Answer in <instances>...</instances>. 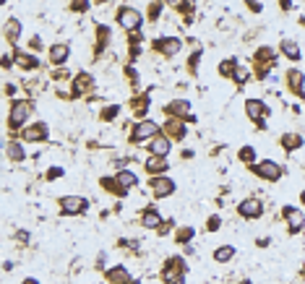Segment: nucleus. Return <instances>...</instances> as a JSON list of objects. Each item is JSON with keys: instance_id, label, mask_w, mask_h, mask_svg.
Listing matches in <instances>:
<instances>
[{"instance_id": "1", "label": "nucleus", "mask_w": 305, "mask_h": 284, "mask_svg": "<svg viewBox=\"0 0 305 284\" xmlns=\"http://www.w3.org/2000/svg\"><path fill=\"white\" fill-rule=\"evenodd\" d=\"M118 24L126 29V31L139 34V29H141V13H139L133 5H123V8L118 10Z\"/></svg>"}, {"instance_id": "2", "label": "nucleus", "mask_w": 305, "mask_h": 284, "mask_svg": "<svg viewBox=\"0 0 305 284\" xmlns=\"http://www.w3.org/2000/svg\"><path fill=\"white\" fill-rule=\"evenodd\" d=\"M31 110H34V107L29 105V102H24V99L13 102V105H10V118H8L10 128H18V126L26 128V120H29V115H31Z\"/></svg>"}, {"instance_id": "3", "label": "nucleus", "mask_w": 305, "mask_h": 284, "mask_svg": "<svg viewBox=\"0 0 305 284\" xmlns=\"http://www.w3.org/2000/svg\"><path fill=\"white\" fill-rule=\"evenodd\" d=\"M156 136H159V126H156L154 120H141V123H136V126H133V136H131V139L136 143H144V141L156 139Z\"/></svg>"}, {"instance_id": "4", "label": "nucleus", "mask_w": 305, "mask_h": 284, "mask_svg": "<svg viewBox=\"0 0 305 284\" xmlns=\"http://www.w3.org/2000/svg\"><path fill=\"white\" fill-rule=\"evenodd\" d=\"M251 169H253V175L256 177H264V180H279L282 177V167L277 164V162H271V159H261V162H256V164H251Z\"/></svg>"}, {"instance_id": "5", "label": "nucleus", "mask_w": 305, "mask_h": 284, "mask_svg": "<svg viewBox=\"0 0 305 284\" xmlns=\"http://www.w3.org/2000/svg\"><path fill=\"white\" fill-rule=\"evenodd\" d=\"M274 65H277V52L271 50V47H261V50L256 52V71H258L256 76L258 78H264L266 71H271Z\"/></svg>"}, {"instance_id": "6", "label": "nucleus", "mask_w": 305, "mask_h": 284, "mask_svg": "<svg viewBox=\"0 0 305 284\" xmlns=\"http://www.w3.org/2000/svg\"><path fill=\"white\" fill-rule=\"evenodd\" d=\"M183 274H185L183 258H169L167 266H164V282L167 284H183Z\"/></svg>"}, {"instance_id": "7", "label": "nucleus", "mask_w": 305, "mask_h": 284, "mask_svg": "<svg viewBox=\"0 0 305 284\" xmlns=\"http://www.w3.org/2000/svg\"><path fill=\"white\" fill-rule=\"evenodd\" d=\"M164 112L169 118H175V120H196L193 115H190V102L188 99H175V102H169V105L164 107Z\"/></svg>"}, {"instance_id": "8", "label": "nucleus", "mask_w": 305, "mask_h": 284, "mask_svg": "<svg viewBox=\"0 0 305 284\" xmlns=\"http://www.w3.org/2000/svg\"><path fill=\"white\" fill-rule=\"evenodd\" d=\"M86 206H89V201L84 196H65V198H60L63 214H71V217H73V214H84Z\"/></svg>"}, {"instance_id": "9", "label": "nucleus", "mask_w": 305, "mask_h": 284, "mask_svg": "<svg viewBox=\"0 0 305 284\" xmlns=\"http://www.w3.org/2000/svg\"><path fill=\"white\" fill-rule=\"evenodd\" d=\"M152 193H154L156 198H167V196H172V193H175V183H172V177H162V175L152 177Z\"/></svg>"}, {"instance_id": "10", "label": "nucleus", "mask_w": 305, "mask_h": 284, "mask_svg": "<svg viewBox=\"0 0 305 284\" xmlns=\"http://www.w3.org/2000/svg\"><path fill=\"white\" fill-rule=\"evenodd\" d=\"M180 47H183V42H180L177 37H162V39L154 42V50L167 55V58H175V55L180 52Z\"/></svg>"}, {"instance_id": "11", "label": "nucleus", "mask_w": 305, "mask_h": 284, "mask_svg": "<svg viewBox=\"0 0 305 284\" xmlns=\"http://www.w3.org/2000/svg\"><path fill=\"white\" fill-rule=\"evenodd\" d=\"M169 149H172V139H167L164 133H159L156 139L149 141V154H152V156H162V159H167Z\"/></svg>"}, {"instance_id": "12", "label": "nucleus", "mask_w": 305, "mask_h": 284, "mask_svg": "<svg viewBox=\"0 0 305 284\" xmlns=\"http://www.w3.org/2000/svg\"><path fill=\"white\" fill-rule=\"evenodd\" d=\"M245 112H248V118L256 120L258 126H264V118L269 115V107L264 105L261 99H248L245 102Z\"/></svg>"}, {"instance_id": "13", "label": "nucleus", "mask_w": 305, "mask_h": 284, "mask_svg": "<svg viewBox=\"0 0 305 284\" xmlns=\"http://www.w3.org/2000/svg\"><path fill=\"white\" fill-rule=\"evenodd\" d=\"M261 211H264V206H261V201H258V198H245L240 206H237V214H240L243 219H258V217H261Z\"/></svg>"}, {"instance_id": "14", "label": "nucleus", "mask_w": 305, "mask_h": 284, "mask_svg": "<svg viewBox=\"0 0 305 284\" xmlns=\"http://www.w3.org/2000/svg\"><path fill=\"white\" fill-rule=\"evenodd\" d=\"M164 136H167V139H175V141H183L185 136H188L185 123H183V120H175V118H167V123H164Z\"/></svg>"}, {"instance_id": "15", "label": "nucleus", "mask_w": 305, "mask_h": 284, "mask_svg": "<svg viewBox=\"0 0 305 284\" xmlns=\"http://www.w3.org/2000/svg\"><path fill=\"white\" fill-rule=\"evenodd\" d=\"M282 214H285V219H287V224H290V232L303 230L305 217H303V211H300V209H295V206H285V209H282Z\"/></svg>"}, {"instance_id": "16", "label": "nucleus", "mask_w": 305, "mask_h": 284, "mask_svg": "<svg viewBox=\"0 0 305 284\" xmlns=\"http://www.w3.org/2000/svg\"><path fill=\"white\" fill-rule=\"evenodd\" d=\"M47 136V126L44 123H34V126H26L21 131V141H42Z\"/></svg>"}, {"instance_id": "17", "label": "nucleus", "mask_w": 305, "mask_h": 284, "mask_svg": "<svg viewBox=\"0 0 305 284\" xmlns=\"http://www.w3.org/2000/svg\"><path fill=\"white\" fill-rule=\"evenodd\" d=\"M131 282V274L126 266H112L107 269V284H128Z\"/></svg>"}, {"instance_id": "18", "label": "nucleus", "mask_w": 305, "mask_h": 284, "mask_svg": "<svg viewBox=\"0 0 305 284\" xmlns=\"http://www.w3.org/2000/svg\"><path fill=\"white\" fill-rule=\"evenodd\" d=\"M92 86H94V78L89 76V73H81L73 81V97H78V94H86V92H92Z\"/></svg>"}, {"instance_id": "19", "label": "nucleus", "mask_w": 305, "mask_h": 284, "mask_svg": "<svg viewBox=\"0 0 305 284\" xmlns=\"http://www.w3.org/2000/svg\"><path fill=\"white\" fill-rule=\"evenodd\" d=\"M68 55H71V47H68V44H52L50 47V63L60 65V63L68 60Z\"/></svg>"}, {"instance_id": "20", "label": "nucleus", "mask_w": 305, "mask_h": 284, "mask_svg": "<svg viewBox=\"0 0 305 284\" xmlns=\"http://www.w3.org/2000/svg\"><path fill=\"white\" fill-rule=\"evenodd\" d=\"M279 50L285 52L290 60H300V55H303V52H300V44L292 42V39H282V47H279Z\"/></svg>"}, {"instance_id": "21", "label": "nucleus", "mask_w": 305, "mask_h": 284, "mask_svg": "<svg viewBox=\"0 0 305 284\" xmlns=\"http://www.w3.org/2000/svg\"><path fill=\"white\" fill-rule=\"evenodd\" d=\"M287 81H290V89L295 92L298 97H305V89H303V73L300 71H290L287 73Z\"/></svg>"}, {"instance_id": "22", "label": "nucleus", "mask_w": 305, "mask_h": 284, "mask_svg": "<svg viewBox=\"0 0 305 284\" xmlns=\"http://www.w3.org/2000/svg\"><path fill=\"white\" fill-rule=\"evenodd\" d=\"M115 180H118V185H120V190H123V193H128V190L136 185V175L131 172V169H123V172H118V177H115Z\"/></svg>"}, {"instance_id": "23", "label": "nucleus", "mask_w": 305, "mask_h": 284, "mask_svg": "<svg viewBox=\"0 0 305 284\" xmlns=\"http://www.w3.org/2000/svg\"><path fill=\"white\" fill-rule=\"evenodd\" d=\"M16 63L24 68V71H31V68H37L39 65V60L34 58V55H29V52H21V50H16Z\"/></svg>"}, {"instance_id": "24", "label": "nucleus", "mask_w": 305, "mask_h": 284, "mask_svg": "<svg viewBox=\"0 0 305 284\" xmlns=\"http://www.w3.org/2000/svg\"><path fill=\"white\" fill-rule=\"evenodd\" d=\"M146 169L156 177V175H162L164 169H167V159H162V156H152L149 162H146Z\"/></svg>"}, {"instance_id": "25", "label": "nucleus", "mask_w": 305, "mask_h": 284, "mask_svg": "<svg viewBox=\"0 0 305 284\" xmlns=\"http://www.w3.org/2000/svg\"><path fill=\"white\" fill-rule=\"evenodd\" d=\"M232 258H235V248L232 245H222V248L214 251V261H217V264H227V261H232Z\"/></svg>"}, {"instance_id": "26", "label": "nucleus", "mask_w": 305, "mask_h": 284, "mask_svg": "<svg viewBox=\"0 0 305 284\" xmlns=\"http://www.w3.org/2000/svg\"><path fill=\"white\" fill-rule=\"evenodd\" d=\"M5 151H8V156L13 159V162H21V159L26 156V154H24V146H21L18 141H10V143L5 146Z\"/></svg>"}, {"instance_id": "27", "label": "nucleus", "mask_w": 305, "mask_h": 284, "mask_svg": "<svg viewBox=\"0 0 305 284\" xmlns=\"http://www.w3.org/2000/svg\"><path fill=\"white\" fill-rule=\"evenodd\" d=\"M18 34H21V24H18L16 18H8V21H5V37H8L10 42H16Z\"/></svg>"}, {"instance_id": "28", "label": "nucleus", "mask_w": 305, "mask_h": 284, "mask_svg": "<svg viewBox=\"0 0 305 284\" xmlns=\"http://www.w3.org/2000/svg\"><path fill=\"white\" fill-rule=\"evenodd\" d=\"M300 143H303V139H300V136H295V133H285V136H282V146H285L287 151L298 149Z\"/></svg>"}, {"instance_id": "29", "label": "nucleus", "mask_w": 305, "mask_h": 284, "mask_svg": "<svg viewBox=\"0 0 305 284\" xmlns=\"http://www.w3.org/2000/svg\"><path fill=\"white\" fill-rule=\"evenodd\" d=\"M131 107L136 110V115H146V107H149V97L141 94L139 99H133V105H131Z\"/></svg>"}, {"instance_id": "30", "label": "nucleus", "mask_w": 305, "mask_h": 284, "mask_svg": "<svg viewBox=\"0 0 305 284\" xmlns=\"http://www.w3.org/2000/svg\"><path fill=\"white\" fill-rule=\"evenodd\" d=\"M219 73H222V76H227V78L237 76V63H235V60H224V63L219 65Z\"/></svg>"}, {"instance_id": "31", "label": "nucleus", "mask_w": 305, "mask_h": 284, "mask_svg": "<svg viewBox=\"0 0 305 284\" xmlns=\"http://www.w3.org/2000/svg\"><path fill=\"white\" fill-rule=\"evenodd\" d=\"M144 227H159V214H156L154 209L144 214Z\"/></svg>"}, {"instance_id": "32", "label": "nucleus", "mask_w": 305, "mask_h": 284, "mask_svg": "<svg viewBox=\"0 0 305 284\" xmlns=\"http://www.w3.org/2000/svg\"><path fill=\"white\" fill-rule=\"evenodd\" d=\"M240 159H243V162H253V159H256V149H253V146H243V149H240Z\"/></svg>"}, {"instance_id": "33", "label": "nucleus", "mask_w": 305, "mask_h": 284, "mask_svg": "<svg viewBox=\"0 0 305 284\" xmlns=\"http://www.w3.org/2000/svg\"><path fill=\"white\" fill-rule=\"evenodd\" d=\"M193 235H196L193 227H183V230H177V243H188Z\"/></svg>"}, {"instance_id": "34", "label": "nucleus", "mask_w": 305, "mask_h": 284, "mask_svg": "<svg viewBox=\"0 0 305 284\" xmlns=\"http://www.w3.org/2000/svg\"><path fill=\"white\" fill-rule=\"evenodd\" d=\"M118 112H120V107H118V105H110V107L102 110V120H115Z\"/></svg>"}, {"instance_id": "35", "label": "nucleus", "mask_w": 305, "mask_h": 284, "mask_svg": "<svg viewBox=\"0 0 305 284\" xmlns=\"http://www.w3.org/2000/svg\"><path fill=\"white\" fill-rule=\"evenodd\" d=\"M159 10H162V3H152L149 5V18L156 21V18H159Z\"/></svg>"}, {"instance_id": "36", "label": "nucleus", "mask_w": 305, "mask_h": 284, "mask_svg": "<svg viewBox=\"0 0 305 284\" xmlns=\"http://www.w3.org/2000/svg\"><path fill=\"white\" fill-rule=\"evenodd\" d=\"M198 60H201V52H196L193 58L188 60V68H190V73H196V68H198Z\"/></svg>"}, {"instance_id": "37", "label": "nucleus", "mask_w": 305, "mask_h": 284, "mask_svg": "<svg viewBox=\"0 0 305 284\" xmlns=\"http://www.w3.org/2000/svg\"><path fill=\"white\" fill-rule=\"evenodd\" d=\"M219 224H222V222H219V217H211V219L206 222V230H209V232H214V230H219Z\"/></svg>"}, {"instance_id": "38", "label": "nucleus", "mask_w": 305, "mask_h": 284, "mask_svg": "<svg viewBox=\"0 0 305 284\" xmlns=\"http://www.w3.org/2000/svg\"><path fill=\"white\" fill-rule=\"evenodd\" d=\"M63 175V169L60 167H52V169H47V180H58Z\"/></svg>"}, {"instance_id": "39", "label": "nucleus", "mask_w": 305, "mask_h": 284, "mask_svg": "<svg viewBox=\"0 0 305 284\" xmlns=\"http://www.w3.org/2000/svg\"><path fill=\"white\" fill-rule=\"evenodd\" d=\"M248 76H251L248 71H237V76H235V78H237V84H245V81H248Z\"/></svg>"}, {"instance_id": "40", "label": "nucleus", "mask_w": 305, "mask_h": 284, "mask_svg": "<svg viewBox=\"0 0 305 284\" xmlns=\"http://www.w3.org/2000/svg\"><path fill=\"white\" fill-rule=\"evenodd\" d=\"M71 8H76V10H84V8H89V3H71Z\"/></svg>"}, {"instance_id": "41", "label": "nucleus", "mask_w": 305, "mask_h": 284, "mask_svg": "<svg viewBox=\"0 0 305 284\" xmlns=\"http://www.w3.org/2000/svg\"><path fill=\"white\" fill-rule=\"evenodd\" d=\"M24 284H37V279H26Z\"/></svg>"}, {"instance_id": "42", "label": "nucleus", "mask_w": 305, "mask_h": 284, "mask_svg": "<svg viewBox=\"0 0 305 284\" xmlns=\"http://www.w3.org/2000/svg\"><path fill=\"white\" fill-rule=\"evenodd\" d=\"M300 198H303V203H305V190H303V196H300Z\"/></svg>"}, {"instance_id": "43", "label": "nucleus", "mask_w": 305, "mask_h": 284, "mask_svg": "<svg viewBox=\"0 0 305 284\" xmlns=\"http://www.w3.org/2000/svg\"><path fill=\"white\" fill-rule=\"evenodd\" d=\"M128 284H139V282H128Z\"/></svg>"}]
</instances>
